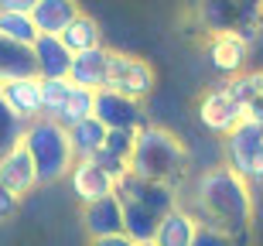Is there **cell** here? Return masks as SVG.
Wrapping results in <instances>:
<instances>
[{"instance_id": "1", "label": "cell", "mask_w": 263, "mask_h": 246, "mask_svg": "<svg viewBox=\"0 0 263 246\" xmlns=\"http://www.w3.org/2000/svg\"><path fill=\"white\" fill-rule=\"evenodd\" d=\"M198 219V226L219 229L226 236H250L253 222V188L233 167H209L192 181V205H185Z\"/></svg>"}, {"instance_id": "2", "label": "cell", "mask_w": 263, "mask_h": 246, "mask_svg": "<svg viewBox=\"0 0 263 246\" xmlns=\"http://www.w3.org/2000/svg\"><path fill=\"white\" fill-rule=\"evenodd\" d=\"M192 167V154H188L185 140L175 137L171 130L147 123L134 134V158H130V171L144 181H157V185H171L181 192V181L188 178Z\"/></svg>"}, {"instance_id": "3", "label": "cell", "mask_w": 263, "mask_h": 246, "mask_svg": "<svg viewBox=\"0 0 263 246\" xmlns=\"http://www.w3.org/2000/svg\"><path fill=\"white\" fill-rule=\"evenodd\" d=\"M28 147L31 161H34V171H38V185H51V181H62L68 178V171L76 167V154H72V140H68V130L55 120H34L28 123V134L21 140Z\"/></svg>"}, {"instance_id": "4", "label": "cell", "mask_w": 263, "mask_h": 246, "mask_svg": "<svg viewBox=\"0 0 263 246\" xmlns=\"http://www.w3.org/2000/svg\"><path fill=\"white\" fill-rule=\"evenodd\" d=\"M154 86H157V72L147 59L109 48V65H106V82H103V89L120 92V96L140 103V99H147L154 92Z\"/></svg>"}, {"instance_id": "5", "label": "cell", "mask_w": 263, "mask_h": 246, "mask_svg": "<svg viewBox=\"0 0 263 246\" xmlns=\"http://www.w3.org/2000/svg\"><path fill=\"white\" fill-rule=\"evenodd\" d=\"M226 167H233L246 185H263V127L239 123L226 137Z\"/></svg>"}, {"instance_id": "6", "label": "cell", "mask_w": 263, "mask_h": 246, "mask_svg": "<svg viewBox=\"0 0 263 246\" xmlns=\"http://www.w3.org/2000/svg\"><path fill=\"white\" fill-rule=\"evenodd\" d=\"M113 195L120 202H137V205L151 209L154 216H167L171 209H178V188L171 185H157V181H144V178H137L134 171H127L123 178H117V188H113Z\"/></svg>"}, {"instance_id": "7", "label": "cell", "mask_w": 263, "mask_h": 246, "mask_svg": "<svg viewBox=\"0 0 263 246\" xmlns=\"http://www.w3.org/2000/svg\"><path fill=\"white\" fill-rule=\"evenodd\" d=\"M198 123H202L209 134H215V137H229V134L243 123V109L229 96L226 82L222 86H212L202 96V103H198Z\"/></svg>"}, {"instance_id": "8", "label": "cell", "mask_w": 263, "mask_h": 246, "mask_svg": "<svg viewBox=\"0 0 263 246\" xmlns=\"http://www.w3.org/2000/svg\"><path fill=\"white\" fill-rule=\"evenodd\" d=\"M92 117L103 123L106 130H127V134H137L140 127H147L144 106L137 99H127L120 92H109V89H99L96 92V113Z\"/></svg>"}, {"instance_id": "9", "label": "cell", "mask_w": 263, "mask_h": 246, "mask_svg": "<svg viewBox=\"0 0 263 246\" xmlns=\"http://www.w3.org/2000/svg\"><path fill=\"white\" fill-rule=\"evenodd\" d=\"M209 62L215 72H222L226 79H236L246 72V59H250V41L236 31H215L209 38Z\"/></svg>"}, {"instance_id": "10", "label": "cell", "mask_w": 263, "mask_h": 246, "mask_svg": "<svg viewBox=\"0 0 263 246\" xmlns=\"http://www.w3.org/2000/svg\"><path fill=\"white\" fill-rule=\"evenodd\" d=\"M0 99H4V106L17 120H24V123L41 120V79L38 75L0 82Z\"/></svg>"}, {"instance_id": "11", "label": "cell", "mask_w": 263, "mask_h": 246, "mask_svg": "<svg viewBox=\"0 0 263 246\" xmlns=\"http://www.w3.org/2000/svg\"><path fill=\"white\" fill-rule=\"evenodd\" d=\"M68 188H72V195L82 202V209L99 202V198H109L113 195V188H117V178H109L106 171L92 161H76V167L68 171Z\"/></svg>"}, {"instance_id": "12", "label": "cell", "mask_w": 263, "mask_h": 246, "mask_svg": "<svg viewBox=\"0 0 263 246\" xmlns=\"http://www.w3.org/2000/svg\"><path fill=\"white\" fill-rule=\"evenodd\" d=\"M0 185L7 188V192H14L17 198H24L28 192L38 188V171H34V161H31L24 144H14L0 158Z\"/></svg>"}, {"instance_id": "13", "label": "cell", "mask_w": 263, "mask_h": 246, "mask_svg": "<svg viewBox=\"0 0 263 246\" xmlns=\"http://www.w3.org/2000/svg\"><path fill=\"white\" fill-rule=\"evenodd\" d=\"M82 226H86L89 239H106V236H120L123 233V205L117 195L99 198L92 205L82 209Z\"/></svg>"}, {"instance_id": "14", "label": "cell", "mask_w": 263, "mask_h": 246, "mask_svg": "<svg viewBox=\"0 0 263 246\" xmlns=\"http://www.w3.org/2000/svg\"><path fill=\"white\" fill-rule=\"evenodd\" d=\"M34 75L38 79H68V69H72V51L62 45V38H48V34H38L34 41Z\"/></svg>"}, {"instance_id": "15", "label": "cell", "mask_w": 263, "mask_h": 246, "mask_svg": "<svg viewBox=\"0 0 263 246\" xmlns=\"http://www.w3.org/2000/svg\"><path fill=\"white\" fill-rule=\"evenodd\" d=\"M106 65H109V48H92L82 55H72V69H68V82L79 89H92L99 92L106 82Z\"/></svg>"}, {"instance_id": "16", "label": "cell", "mask_w": 263, "mask_h": 246, "mask_svg": "<svg viewBox=\"0 0 263 246\" xmlns=\"http://www.w3.org/2000/svg\"><path fill=\"white\" fill-rule=\"evenodd\" d=\"M76 17H79V4H72V0H34V10H31L38 34H48V38H62V31Z\"/></svg>"}, {"instance_id": "17", "label": "cell", "mask_w": 263, "mask_h": 246, "mask_svg": "<svg viewBox=\"0 0 263 246\" xmlns=\"http://www.w3.org/2000/svg\"><path fill=\"white\" fill-rule=\"evenodd\" d=\"M130 158H134V134H127V130H109L106 144L99 147L92 164H99L109 178H123L130 171Z\"/></svg>"}, {"instance_id": "18", "label": "cell", "mask_w": 263, "mask_h": 246, "mask_svg": "<svg viewBox=\"0 0 263 246\" xmlns=\"http://www.w3.org/2000/svg\"><path fill=\"white\" fill-rule=\"evenodd\" d=\"M195 236H198V219L192 216L185 205H178L157 222L154 243L157 246H192Z\"/></svg>"}, {"instance_id": "19", "label": "cell", "mask_w": 263, "mask_h": 246, "mask_svg": "<svg viewBox=\"0 0 263 246\" xmlns=\"http://www.w3.org/2000/svg\"><path fill=\"white\" fill-rule=\"evenodd\" d=\"M62 45H65L72 55H82V51L103 48V28H99V21L79 10V17L72 21L65 31H62Z\"/></svg>"}, {"instance_id": "20", "label": "cell", "mask_w": 263, "mask_h": 246, "mask_svg": "<svg viewBox=\"0 0 263 246\" xmlns=\"http://www.w3.org/2000/svg\"><path fill=\"white\" fill-rule=\"evenodd\" d=\"M106 134L109 130L99 123L96 117L82 120L79 127L68 130V140H72V154H76V161H92L99 154V147L106 144Z\"/></svg>"}, {"instance_id": "21", "label": "cell", "mask_w": 263, "mask_h": 246, "mask_svg": "<svg viewBox=\"0 0 263 246\" xmlns=\"http://www.w3.org/2000/svg\"><path fill=\"white\" fill-rule=\"evenodd\" d=\"M24 75H34L31 48H21V45H10L7 38H0V82L24 79Z\"/></svg>"}, {"instance_id": "22", "label": "cell", "mask_w": 263, "mask_h": 246, "mask_svg": "<svg viewBox=\"0 0 263 246\" xmlns=\"http://www.w3.org/2000/svg\"><path fill=\"white\" fill-rule=\"evenodd\" d=\"M0 38H7L10 45H21V48H34L38 28H34L31 14H17V10L0 7Z\"/></svg>"}, {"instance_id": "23", "label": "cell", "mask_w": 263, "mask_h": 246, "mask_svg": "<svg viewBox=\"0 0 263 246\" xmlns=\"http://www.w3.org/2000/svg\"><path fill=\"white\" fill-rule=\"evenodd\" d=\"M68 92H72L68 79H41V117L59 123L62 113H65Z\"/></svg>"}, {"instance_id": "24", "label": "cell", "mask_w": 263, "mask_h": 246, "mask_svg": "<svg viewBox=\"0 0 263 246\" xmlns=\"http://www.w3.org/2000/svg\"><path fill=\"white\" fill-rule=\"evenodd\" d=\"M96 113V92L92 89H79V86H72V92H68V103H65V113H62V127L65 130H72V127H79L82 120H89Z\"/></svg>"}, {"instance_id": "25", "label": "cell", "mask_w": 263, "mask_h": 246, "mask_svg": "<svg viewBox=\"0 0 263 246\" xmlns=\"http://www.w3.org/2000/svg\"><path fill=\"white\" fill-rule=\"evenodd\" d=\"M226 89H229V96L239 103V109L253 106L256 99H260L263 92V69H246L243 75H236V79H226Z\"/></svg>"}, {"instance_id": "26", "label": "cell", "mask_w": 263, "mask_h": 246, "mask_svg": "<svg viewBox=\"0 0 263 246\" xmlns=\"http://www.w3.org/2000/svg\"><path fill=\"white\" fill-rule=\"evenodd\" d=\"M24 134H28V123L14 117V113L4 106V99H0V154H7L14 144H21Z\"/></svg>"}, {"instance_id": "27", "label": "cell", "mask_w": 263, "mask_h": 246, "mask_svg": "<svg viewBox=\"0 0 263 246\" xmlns=\"http://www.w3.org/2000/svg\"><path fill=\"white\" fill-rule=\"evenodd\" d=\"M192 246H236L233 236H226V233H219V229H209V226H198V236Z\"/></svg>"}, {"instance_id": "28", "label": "cell", "mask_w": 263, "mask_h": 246, "mask_svg": "<svg viewBox=\"0 0 263 246\" xmlns=\"http://www.w3.org/2000/svg\"><path fill=\"white\" fill-rule=\"evenodd\" d=\"M17 209H21V198L14 195V192H7V188L0 185V219L17 216Z\"/></svg>"}, {"instance_id": "29", "label": "cell", "mask_w": 263, "mask_h": 246, "mask_svg": "<svg viewBox=\"0 0 263 246\" xmlns=\"http://www.w3.org/2000/svg\"><path fill=\"white\" fill-rule=\"evenodd\" d=\"M243 123H253V127H263V92H260V99H256L253 106H246V109H243Z\"/></svg>"}, {"instance_id": "30", "label": "cell", "mask_w": 263, "mask_h": 246, "mask_svg": "<svg viewBox=\"0 0 263 246\" xmlns=\"http://www.w3.org/2000/svg\"><path fill=\"white\" fill-rule=\"evenodd\" d=\"M89 246H134V239L130 236H106V239H89Z\"/></svg>"}, {"instance_id": "31", "label": "cell", "mask_w": 263, "mask_h": 246, "mask_svg": "<svg viewBox=\"0 0 263 246\" xmlns=\"http://www.w3.org/2000/svg\"><path fill=\"white\" fill-rule=\"evenodd\" d=\"M236 246H250V236H239V239H236Z\"/></svg>"}, {"instance_id": "32", "label": "cell", "mask_w": 263, "mask_h": 246, "mask_svg": "<svg viewBox=\"0 0 263 246\" xmlns=\"http://www.w3.org/2000/svg\"><path fill=\"white\" fill-rule=\"evenodd\" d=\"M134 246H157V243H154V239H147V243H134Z\"/></svg>"}]
</instances>
